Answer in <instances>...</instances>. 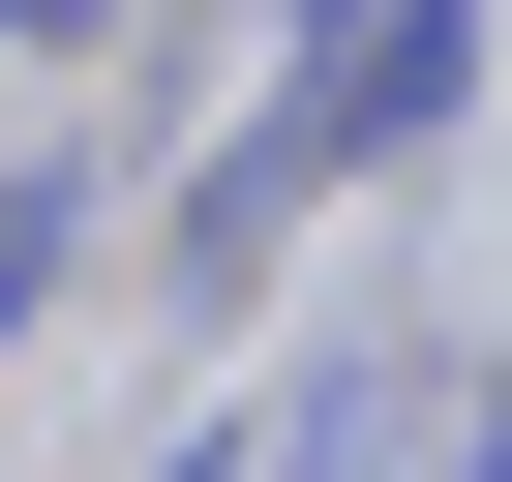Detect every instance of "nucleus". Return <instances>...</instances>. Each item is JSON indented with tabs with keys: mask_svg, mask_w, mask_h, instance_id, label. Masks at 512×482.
<instances>
[{
	"mask_svg": "<svg viewBox=\"0 0 512 482\" xmlns=\"http://www.w3.org/2000/svg\"><path fill=\"white\" fill-rule=\"evenodd\" d=\"M452 61H482L452 0H332V61H302V121H272V151H422V121H452Z\"/></svg>",
	"mask_w": 512,
	"mask_h": 482,
	"instance_id": "1",
	"label": "nucleus"
},
{
	"mask_svg": "<svg viewBox=\"0 0 512 482\" xmlns=\"http://www.w3.org/2000/svg\"><path fill=\"white\" fill-rule=\"evenodd\" d=\"M241 482H392V422H362V392H332V422H302V452H241Z\"/></svg>",
	"mask_w": 512,
	"mask_h": 482,
	"instance_id": "2",
	"label": "nucleus"
},
{
	"mask_svg": "<svg viewBox=\"0 0 512 482\" xmlns=\"http://www.w3.org/2000/svg\"><path fill=\"white\" fill-rule=\"evenodd\" d=\"M31 272H61V211H31V181H0V332H31Z\"/></svg>",
	"mask_w": 512,
	"mask_h": 482,
	"instance_id": "3",
	"label": "nucleus"
}]
</instances>
